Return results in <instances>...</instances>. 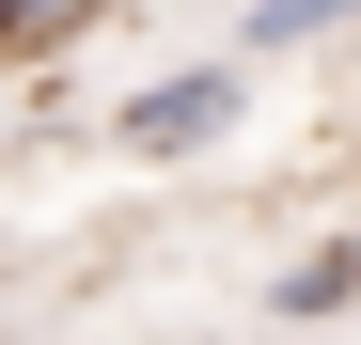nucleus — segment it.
Wrapping results in <instances>:
<instances>
[{"label": "nucleus", "instance_id": "f257e3e1", "mask_svg": "<svg viewBox=\"0 0 361 345\" xmlns=\"http://www.w3.org/2000/svg\"><path fill=\"white\" fill-rule=\"evenodd\" d=\"M235 126H252V63H235V47H204V63H157L126 110H94V142L126 157V172H204Z\"/></svg>", "mask_w": 361, "mask_h": 345}, {"label": "nucleus", "instance_id": "f03ea898", "mask_svg": "<svg viewBox=\"0 0 361 345\" xmlns=\"http://www.w3.org/2000/svg\"><path fill=\"white\" fill-rule=\"evenodd\" d=\"M267 314H283V330H330V314H361V236H330V251H298V267L267 282Z\"/></svg>", "mask_w": 361, "mask_h": 345}, {"label": "nucleus", "instance_id": "7ed1b4c3", "mask_svg": "<svg viewBox=\"0 0 361 345\" xmlns=\"http://www.w3.org/2000/svg\"><path fill=\"white\" fill-rule=\"evenodd\" d=\"M330 32H361V0H252L235 16V63H283V47H330Z\"/></svg>", "mask_w": 361, "mask_h": 345}, {"label": "nucleus", "instance_id": "20e7f679", "mask_svg": "<svg viewBox=\"0 0 361 345\" xmlns=\"http://www.w3.org/2000/svg\"><path fill=\"white\" fill-rule=\"evenodd\" d=\"M110 16V0H0V79H16V63H47V47H79Z\"/></svg>", "mask_w": 361, "mask_h": 345}, {"label": "nucleus", "instance_id": "39448f33", "mask_svg": "<svg viewBox=\"0 0 361 345\" xmlns=\"http://www.w3.org/2000/svg\"><path fill=\"white\" fill-rule=\"evenodd\" d=\"M0 299H16V267H0Z\"/></svg>", "mask_w": 361, "mask_h": 345}]
</instances>
